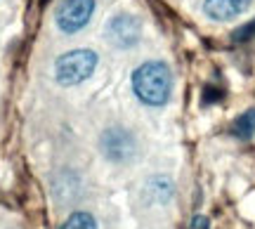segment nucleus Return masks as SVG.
I'll use <instances>...</instances> for the list:
<instances>
[{
    "mask_svg": "<svg viewBox=\"0 0 255 229\" xmlns=\"http://www.w3.org/2000/svg\"><path fill=\"white\" fill-rule=\"evenodd\" d=\"M253 36H255V21L244 28H239L237 33H234V40H248V38H253Z\"/></svg>",
    "mask_w": 255,
    "mask_h": 229,
    "instance_id": "9",
    "label": "nucleus"
},
{
    "mask_svg": "<svg viewBox=\"0 0 255 229\" xmlns=\"http://www.w3.org/2000/svg\"><path fill=\"white\" fill-rule=\"evenodd\" d=\"M232 135L239 139H251L255 135V109L244 111L232 123Z\"/></svg>",
    "mask_w": 255,
    "mask_h": 229,
    "instance_id": "7",
    "label": "nucleus"
},
{
    "mask_svg": "<svg viewBox=\"0 0 255 229\" xmlns=\"http://www.w3.org/2000/svg\"><path fill=\"white\" fill-rule=\"evenodd\" d=\"M189 229H210V222H208V218H203V215H196V218L191 220Z\"/></svg>",
    "mask_w": 255,
    "mask_h": 229,
    "instance_id": "10",
    "label": "nucleus"
},
{
    "mask_svg": "<svg viewBox=\"0 0 255 229\" xmlns=\"http://www.w3.org/2000/svg\"><path fill=\"white\" fill-rule=\"evenodd\" d=\"M142 36V24L132 14H116L107 24V38L116 47H132Z\"/></svg>",
    "mask_w": 255,
    "mask_h": 229,
    "instance_id": "4",
    "label": "nucleus"
},
{
    "mask_svg": "<svg viewBox=\"0 0 255 229\" xmlns=\"http://www.w3.org/2000/svg\"><path fill=\"white\" fill-rule=\"evenodd\" d=\"M132 92L146 107H163L173 92V74L165 62L151 59L135 69L132 74Z\"/></svg>",
    "mask_w": 255,
    "mask_h": 229,
    "instance_id": "1",
    "label": "nucleus"
},
{
    "mask_svg": "<svg viewBox=\"0 0 255 229\" xmlns=\"http://www.w3.org/2000/svg\"><path fill=\"white\" fill-rule=\"evenodd\" d=\"M97 66V52L92 50H71L55 62V78L59 85H78L88 81Z\"/></svg>",
    "mask_w": 255,
    "mask_h": 229,
    "instance_id": "2",
    "label": "nucleus"
},
{
    "mask_svg": "<svg viewBox=\"0 0 255 229\" xmlns=\"http://www.w3.org/2000/svg\"><path fill=\"white\" fill-rule=\"evenodd\" d=\"M102 151L109 161H128L135 154V137L123 128H109L102 135Z\"/></svg>",
    "mask_w": 255,
    "mask_h": 229,
    "instance_id": "5",
    "label": "nucleus"
},
{
    "mask_svg": "<svg viewBox=\"0 0 255 229\" xmlns=\"http://www.w3.org/2000/svg\"><path fill=\"white\" fill-rule=\"evenodd\" d=\"M95 12V0H62L55 12V21L62 33H78L90 21Z\"/></svg>",
    "mask_w": 255,
    "mask_h": 229,
    "instance_id": "3",
    "label": "nucleus"
},
{
    "mask_svg": "<svg viewBox=\"0 0 255 229\" xmlns=\"http://www.w3.org/2000/svg\"><path fill=\"white\" fill-rule=\"evenodd\" d=\"M253 0H206L203 2V14L213 21H229V19L244 14L251 7Z\"/></svg>",
    "mask_w": 255,
    "mask_h": 229,
    "instance_id": "6",
    "label": "nucleus"
},
{
    "mask_svg": "<svg viewBox=\"0 0 255 229\" xmlns=\"http://www.w3.org/2000/svg\"><path fill=\"white\" fill-rule=\"evenodd\" d=\"M222 97V92L215 90V88H206V95H203V104H210V102H215Z\"/></svg>",
    "mask_w": 255,
    "mask_h": 229,
    "instance_id": "11",
    "label": "nucleus"
},
{
    "mask_svg": "<svg viewBox=\"0 0 255 229\" xmlns=\"http://www.w3.org/2000/svg\"><path fill=\"white\" fill-rule=\"evenodd\" d=\"M62 229H100V227H97V222H95V218H92L90 213L78 211V213H71V215L66 218Z\"/></svg>",
    "mask_w": 255,
    "mask_h": 229,
    "instance_id": "8",
    "label": "nucleus"
}]
</instances>
